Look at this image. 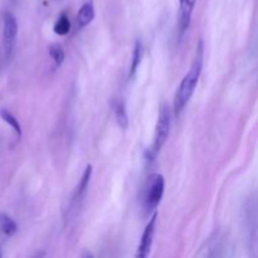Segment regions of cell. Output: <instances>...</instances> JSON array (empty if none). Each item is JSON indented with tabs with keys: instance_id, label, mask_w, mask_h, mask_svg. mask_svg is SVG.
<instances>
[{
	"instance_id": "cell-1",
	"label": "cell",
	"mask_w": 258,
	"mask_h": 258,
	"mask_svg": "<svg viewBox=\"0 0 258 258\" xmlns=\"http://www.w3.org/2000/svg\"><path fill=\"white\" fill-rule=\"evenodd\" d=\"M203 40H199L193 64H191L190 70L188 71L185 77L183 78L181 83L179 85L175 97H174V111H175V115H179L181 112V110L188 103V101L190 100L191 95H193L194 90H196L197 83H198L199 77H201L202 67H203Z\"/></svg>"
},
{
	"instance_id": "cell-2",
	"label": "cell",
	"mask_w": 258,
	"mask_h": 258,
	"mask_svg": "<svg viewBox=\"0 0 258 258\" xmlns=\"http://www.w3.org/2000/svg\"><path fill=\"white\" fill-rule=\"evenodd\" d=\"M164 189H165V181L161 174H153L149 176L148 184L145 189V197H144V204L148 212L154 211L159 203L161 202L164 196Z\"/></svg>"
},
{
	"instance_id": "cell-3",
	"label": "cell",
	"mask_w": 258,
	"mask_h": 258,
	"mask_svg": "<svg viewBox=\"0 0 258 258\" xmlns=\"http://www.w3.org/2000/svg\"><path fill=\"white\" fill-rule=\"evenodd\" d=\"M170 110H169L168 106L164 105L160 108V111H159L158 122H156L155 127V135H154V144L153 149H151V154L153 155L159 153L161 150V148L164 146V144L166 143V140H168L169 133H170Z\"/></svg>"
},
{
	"instance_id": "cell-4",
	"label": "cell",
	"mask_w": 258,
	"mask_h": 258,
	"mask_svg": "<svg viewBox=\"0 0 258 258\" xmlns=\"http://www.w3.org/2000/svg\"><path fill=\"white\" fill-rule=\"evenodd\" d=\"M18 35V23L14 15L10 12H5L3 15V44H4V54L10 58L14 50L15 40Z\"/></svg>"
},
{
	"instance_id": "cell-5",
	"label": "cell",
	"mask_w": 258,
	"mask_h": 258,
	"mask_svg": "<svg viewBox=\"0 0 258 258\" xmlns=\"http://www.w3.org/2000/svg\"><path fill=\"white\" fill-rule=\"evenodd\" d=\"M156 219H158V214L155 213L153 217H151L150 222H149L145 231H144L140 244H139L138 252H136V257L145 258L149 256V253H150L151 246H153V241H154V234H155Z\"/></svg>"
},
{
	"instance_id": "cell-6",
	"label": "cell",
	"mask_w": 258,
	"mask_h": 258,
	"mask_svg": "<svg viewBox=\"0 0 258 258\" xmlns=\"http://www.w3.org/2000/svg\"><path fill=\"white\" fill-rule=\"evenodd\" d=\"M197 0H179V17H178V27L179 35H184V33L188 30L191 22V14H193L194 7H196Z\"/></svg>"
},
{
	"instance_id": "cell-7",
	"label": "cell",
	"mask_w": 258,
	"mask_h": 258,
	"mask_svg": "<svg viewBox=\"0 0 258 258\" xmlns=\"http://www.w3.org/2000/svg\"><path fill=\"white\" fill-rule=\"evenodd\" d=\"M95 18V9H93L92 2H87L81 7V9L78 10L77 14V22L78 25L81 28L86 27L87 24H90L91 22Z\"/></svg>"
},
{
	"instance_id": "cell-8",
	"label": "cell",
	"mask_w": 258,
	"mask_h": 258,
	"mask_svg": "<svg viewBox=\"0 0 258 258\" xmlns=\"http://www.w3.org/2000/svg\"><path fill=\"white\" fill-rule=\"evenodd\" d=\"M0 231L7 236H13L17 233L18 226L12 217H9L5 213H0Z\"/></svg>"
},
{
	"instance_id": "cell-9",
	"label": "cell",
	"mask_w": 258,
	"mask_h": 258,
	"mask_svg": "<svg viewBox=\"0 0 258 258\" xmlns=\"http://www.w3.org/2000/svg\"><path fill=\"white\" fill-rule=\"evenodd\" d=\"M141 58H143V44H141L140 40H136L133 52V60H131L130 72H128L130 77H133L136 73V70H138V67L141 63Z\"/></svg>"
},
{
	"instance_id": "cell-10",
	"label": "cell",
	"mask_w": 258,
	"mask_h": 258,
	"mask_svg": "<svg viewBox=\"0 0 258 258\" xmlns=\"http://www.w3.org/2000/svg\"><path fill=\"white\" fill-rule=\"evenodd\" d=\"M115 117H116V121H117L118 126L125 130V128L128 126V117H127V112H126L125 103H123L122 101H118V102L116 103Z\"/></svg>"
},
{
	"instance_id": "cell-11",
	"label": "cell",
	"mask_w": 258,
	"mask_h": 258,
	"mask_svg": "<svg viewBox=\"0 0 258 258\" xmlns=\"http://www.w3.org/2000/svg\"><path fill=\"white\" fill-rule=\"evenodd\" d=\"M0 117H2L3 120L17 133L18 136H22V127H20V123L18 122L17 117H15L12 112H9V111L5 110V108H2V110H0Z\"/></svg>"
},
{
	"instance_id": "cell-12",
	"label": "cell",
	"mask_w": 258,
	"mask_h": 258,
	"mask_svg": "<svg viewBox=\"0 0 258 258\" xmlns=\"http://www.w3.org/2000/svg\"><path fill=\"white\" fill-rule=\"evenodd\" d=\"M91 175H92V166L87 165V168H86L85 173H83V175H82V178H81L80 184H78L77 190H76V198H77V199L81 198V197L85 194L86 189H87L88 184H90Z\"/></svg>"
},
{
	"instance_id": "cell-13",
	"label": "cell",
	"mask_w": 258,
	"mask_h": 258,
	"mask_svg": "<svg viewBox=\"0 0 258 258\" xmlns=\"http://www.w3.org/2000/svg\"><path fill=\"white\" fill-rule=\"evenodd\" d=\"M54 33L58 35H66L71 30V22L68 19V17L66 14H62L55 22L54 27Z\"/></svg>"
},
{
	"instance_id": "cell-14",
	"label": "cell",
	"mask_w": 258,
	"mask_h": 258,
	"mask_svg": "<svg viewBox=\"0 0 258 258\" xmlns=\"http://www.w3.org/2000/svg\"><path fill=\"white\" fill-rule=\"evenodd\" d=\"M49 55L52 57V59L54 60V63L57 66H60L64 60V50L60 47L59 44H50L49 45Z\"/></svg>"
},
{
	"instance_id": "cell-15",
	"label": "cell",
	"mask_w": 258,
	"mask_h": 258,
	"mask_svg": "<svg viewBox=\"0 0 258 258\" xmlns=\"http://www.w3.org/2000/svg\"><path fill=\"white\" fill-rule=\"evenodd\" d=\"M0 257H2V253H0Z\"/></svg>"
}]
</instances>
